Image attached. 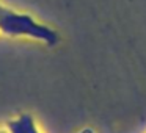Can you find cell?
<instances>
[{
  "mask_svg": "<svg viewBox=\"0 0 146 133\" xmlns=\"http://www.w3.org/2000/svg\"><path fill=\"white\" fill-rule=\"evenodd\" d=\"M2 8H3V7H0V10H2Z\"/></svg>",
  "mask_w": 146,
  "mask_h": 133,
  "instance_id": "obj_5",
  "label": "cell"
},
{
  "mask_svg": "<svg viewBox=\"0 0 146 133\" xmlns=\"http://www.w3.org/2000/svg\"><path fill=\"white\" fill-rule=\"evenodd\" d=\"M80 133H93L91 130H83V132H80Z\"/></svg>",
  "mask_w": 146,
  "mask_h": 133,
  "instance_id": "obj_3",
  "label": "cell"
},
{
  "mask_svg": "<svg viewBox=\"0 0 146 133\" xmlns=\"http://www.w3.org/2000/svg\"><path fill=\"white\" fill-rule=\"evenodd\" d=\"M0 133H8L7 130H0Z\"/></svg>",
  "mask_w": 146,
  "mask_h": 133,
  "instance_id": "obj_4",
  "label": "cell"
},
{
  "mask_svg": "<svg viewBox=\"0 0 146 133\" xmlns=\"http://www.w3.org/2000/svg\"><path fill=\"white\" fill-rule=\"evenodd\" d=\"M0 32L10 36H30V38L44 41L49 45H55L60 41V36L52 28L38 24L27 14L14 13L11 10H0Z\"/></svg>",
  "mask_w": 146,
  "mask_h": 133,
  "instance_id": "obj_1",
  "label": "cell"
},
{
  "mask_svg": "<svg viewBox=\"0 0 146 133\" xmlns=\"http://www.w3.org/2000/svg\"><path fill=\"white\" fill-rule=\"evenodd\" d=\"M8 133H39L36 130L35 120L29 114H22L17 119H13L7 124Z\"/></svg>",
  "mask_w": 146,
  "mask_h": 133,
  "instance_id": "obj_2",
  "label": "cell"
}]
</instances>
